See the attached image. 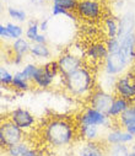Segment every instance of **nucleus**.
Masks as SVG:
<instances>
[{"mask_svg":"<svg viewBox=\"0 0 135 156\" xmlns=\"http://www.w3.org/2000/svg\"><path fill=\"white\" fill-rule=\"evenodd\" d=\"M77 135V126L64 117L49 118L42 129L44 143L53 149H63L71 145Z\"/></svg>","mask_w":135,"mask_h":156,"instance_id":"1","label":"nucleus"},{"mask_svg":"<svg viewBox=\"0 0 135 156\" xmlns=\"http://www.w3.org/2000/svg\"><path fill=\"white\" fill-rule=\"evenodd\" d=\"M62 85L69 96L76 98H87L97 86L94 73L86 65L66 76H62Z\"/></svg>","mask_w":135,"mask_h":156,"instance_id":"2","label":"nucleus"},{"mask_svg":"<svg viewBox=\"0 0 135 156\" xmlns=\"http://www.w3.org/2000/svg\"><path fill=\"white\" fill-rule=\"evenodd\" d=\"M85 51L86 48H77V44H73L58 57L57 62L62 76H66L83 66Z\"/></svg>","mask_w":135,"mask_h":156,"instance_id":"3","label":"nucleus"},{"mask_svg":"<svg viewBox=\"0 0 135 156\" xmlns=\"http://www.w3.org/2000/svg\"><path fill=\"white\" fill-rule=\"evenodd\" d=\"M113 119H111L107 113L100 112L92 107H85L76 115V126H95L101 129H112Z\"/></svg>","mask_w":135,"mask_h":156,"instance_id":"4","label":"nucleus"},{"mask_svg":"<svg viewBox=\"0 0 135 156\" xmlns=\"http://www.w3.org/2000/svg\"><path fill=\"white\" fill-rule=\"evenodd\" d=\"M75 14L87 23H95L105 17V5L97 0H81L77 3Z\"/></svg>","mask_w":135,"mask_h":156,"instance_id":"5","label":"nucleus"},{"mask_svg":"<svg viewBox=\"0 0 135 156\" xmlns=\"http://www.w3.org/2000/svg\"><path fill=\"white\" fill-rule=\"evenodd\" d=\"M25 133L26 132L19 128L9 118L2 121V124H0V146L4 150L8 146L22 143L25 139Z\"/></svg>","mask_w":135,"mask_h":156,"instance_id":"6","label":"nucleus"},{"mask_svg":"<svg viewBox=\"0 0 135 156\" xmlns=\"http://www.w3.org/2000/svg\"><path fill=\"white\" fill-rule=\"evenodd\" d=\"M129 64H130V60L128 55L120 51L118 53L107 55V58L102 63V70H103V74L118 77L126 71Z\"/></svg>","mask_w":135,"mask_h":156,"instance_id":"7","label":"nucleus"},{"mask_svg":"<svg viewBox=\"0 0 135 156\" xmlns=\"http://www.w3.org/2000/svg\"><path fill=\"white\" fill-rule=\"evenodd\" d=\"M114 98H115L114 94H112L111 91H107L100 86H96V89L91 92V95L87 97V102H88L90 107H92L100 112L107 113L108 109L111 108Z\"/></svg>","mask_w":135,"mask_h":156,"instance_id":"8","label":"nucleus"},{"mask_svg":"<svg viewBox=\"0 0 135 156\" xmlns=\"http://www.w3.org/2000/svg\"><path fill=\"white\" fill-rule=\"evenodd\" d=\"M114 95L130 101V103H135V75L128 73L118 76Z\"/></svg>","mask_w":135,"mask_h":156,"instance_id":"9","label":"nucleus"},{"mask_svg":"<svg viewBox=\"0 0 135 156\" xmlns=\"http://www.w3.org/2000/svg\"><path fill=\"white\" fill-rule=\"evenodd\" d=\"M8 118L15 123L19 128H21L23 132H30L32 130L36 124H37V119L36 117L26 108H22V107H17L15 109H12L10 113H9V117Z\"/></svg>","mask_w":135,"mask_h":156,"instance_id":"10","label":"nucleus"},{"mask_svg":"<svg viewBox=\"0 0 135 156\" xmlns=\"http://www.w3.org/2000/svg\"><path fill=\"white\" fill-rule=\"evenodd\" d=\"M108 55V49L106 42L102 41H94L91 42L85 51V58L92 64H101Z\"/></svg>","mask_w":135,"mask_h":156,"instance_id":"11","label":"nucleus"},{"mask_svg":"<svg viewBox=\"0 0 135 156\" xmlns=\"http://www.w3.org/2000/svg\"><path fill=\"white\" fill-rule=\"evenodd\" d=\"M105 143L108 146H113V145H120V144H133L135 140V136L131 135L129 132H126L124 128L117 127L113 129L107 130V133L103 136Z\"/></svg>","mask_w":135,"mask_h":156,"instance_id":"12","label":"nucleus"},{"mask_svg":"<svg viewBox=\"0 0 135 156\" xmlns=\"http://www.w3.org/2000/svg\"><path fill=\"white\" fill-rule=\"evenodd\" d=\"M57 80H62V77H59V79H57V77L52 76L51 74H48L46 71V69H44V66H38V70L37 73L34 74V77L32 80V84L39 89V90H47V89H51Z\"/></svg>","mask_w":135,"mask_h":156,"instance_id":"13","label":"nucleus"},{"mask_svg":"<svg viewBox=\"0 0 135 156\" xmlns=\"http://www.w3.org/2000/svg\"><path fill=\"white\" fill-rule=\"evenodd\" d=\"M130 105H131L130 101H128V100H125V98H123V97L115 96V98H114V101H113L111 108H109L108 112H107V115L111 119H113V121H115V119L118 121L119 117L129 108Z\"/></svg>","mask_w":135,"mask_h":156,"instance_id":"14","label":"nucleus"},{"mask_svg":"<svg viewBox=\"0 0 135 156\" xmlns=\"http://www.w3.org/2000/svg\"><path fill=\"white\" fill-rule=\"evenodd\" d=\"M77 156H106L98 141H85L77 150Z\"/></svg>","mask_w":135,"mask_h":156,"instance_id":"15","label":"nucleus"},{"mask_svg":"<svg viewBox=\"0 0 135 156\" xmlns=\"http://www.w3.org/2000/svg\"><path fill=\"white\" fill-rule=\"evenodd\" d=\"M102 30L107 38H114L119 32V19L113 15H105L102 19Z\"/></svg>","mask_w":135,"mask_h":156,"instance_id":"16","label":"nucleus"},{"mask_svg":"<svg viewBox=\"0 0 135 156\" xmlns=\"http://www.w3.org/2000/svg\"><path fill=\"white\" fill-rule=\"evenodd\" d=\"M77 134L85 141H98L101 128L95 126H77Z\"/></svg>","mask_w":135,"mask_h":156,"instance_id":"17","label":"nucleus"},{"mask_svg":"<svg viewBox=\"0 0 135 156\" xmlns=\"http://www.w3.org/2000/svg\"><path fill=\"white\" fill-rule=\"evenodd\" d=\"M31 46H32V43L27 40L26 37H21V38H17V40L12 41V43H11V52L15 55L26 57L27 54H30Z\"/></svg>","mask_w":135,"mask_h":156,"instance_id":"18","label":"nucleus"},{"mask_svg":"<svg viewBox=\"0 0 135 156\" xmlns=\"http://www.w3.org/2000/svg\"><path fill=\"white\" fill-rule=\"evenodd\" d=\"M30 54L34 59L39 60H49L52 57V51L48 47V44H39V43H32Z\"/></svg>","mask_w":135,"mask_h":156,"instance_id":"19","label":"nucleus"},{"mask_svg":"<svg viewBox=\"0 0 135 156\" xmlns=\"http://www.w3.org/2000/svg\"><path fill=\"white\" fill-rule=\"evenodd\" d=\"M31 84L32 83L26 79L21 71H16L14 74V80H12L11 87L15 91H19L20 94H23V92H26V91H28L31 89Z\"/></svg>","mask_w":135,"mask_h":156,"instance_id":"20","label":"nucleus"},{"mask_svg":"<svg viewBox=\"0 0 135 156\" xmlns=\"http://www.w3.org/2000/svg\"><path fill=\"white\" fill-rule=\"evenodd\" d=\"M135 123V103H131L129 106V108L119 117L118 119V127L120 128H125L130 124Z\"/></svg>","mask_w":135,"mask_h":156,"instance_id":"21","label":"nucleus"},{"mask_svg":"<svg viewBox=\"0 0 135 156\" xmlns=\"http://www.w3.org/2000/svg\"><path fill=\"white\" fill-rule=\"evenodd\" d=\"M41 33V30H39V22L36 21V20H31L28 21L27 23V27L25 30V37L31 42V43H34L38 34Z\"/></svg>","mask_w":135,"mask_h":156,"instance_id":"22","label":"nucleus"},{"mask_svg":"<svg viewBox=\"0 0 135 156\" xmlns=\"http://www.w3.org/2000/svg\"><path fill=\"white\" fill-rule=\"evenodd\" d=\"M31 146L26 143V141H22V143H19L16 145H12V146H8L6 149H4V152L6 156H23V154L30 149Z\"/></svg>","mask_w":135,"mask_h":156,"instance_id":"23","label":"nucleus"},{"mask_svg":"<svg viewBox=\"0 0 135 156\" xmlns=\"http://www.w3.org/2000/svg\"><path fill=\"white\" fill-rule=\"evenodd\" d=\"M8 16L14 20L16 23H22L27 21V14L25 10L16 8V6H9L8 8Z\"/></svg>","mask_w":135,"mask_h":156,"instance_id":"24","label":"nucleus"},{"mask_svg":"<svg viewBox=\"0 0 135 156\" xmlns=\"http://www.w3.org/2000/svg\"><path fill=\"white\" fill-rule=\"evenodd\" d=\"M5 25H6V28H8V32H9L10 40L15 41V40H17V38L23 37L25 31H23V27H22L20 23H16V22H8V23H5Z\"/></svg>","mask_w":135,"mask_h":156,"instance_id":"25","label":"nucleus"},{"mask_svg":"<svg viewBox=\"0 0 135 156\" xmlns=\"http://www.w3.org/2000/svg\"><path fill=\"white\" fill-rule=\"evenodd\" d=\"M12 80H14V74L5 68L4 65L0 68V84L3 87H8L12 85Z\"/></svg>","mask_w":135,"mask_h":156,"instance_id":"26","label":"nucleus"},{"mask_svg":"<svg viewBox=\"0 0 135 156\" xmlns=\"http://www.w3.org/2000/svg\"><path fill=\"white\" fill-rule=\"evenodd\" d=\"M129 152H130V147L125 144H120V145L109 146L107 155L108 156H129Z\"/></svg>","mask_w":135,"mask_h":156,"instance_id":"27","label":"nucleus"},{"mask_svg":"<svg viewBox=\"0 0 135 156\" xmlns=\"http://www.w3.org/2000/svg\"><path fill=\"white\" fill-rule=\"evenodd\" d=\"M37 70H38V65L37 64H34V63H27L26 65H23V68L20 71L22 73V75L26 77L28 81L32 83L33 77H34V74L37 73Z\"/></svg>","mask_w":135,"mask_h":156,"instance_id":"28","label":"nucleus"},{"mask_svg":"<svg viewBox=\"0 0 135 156\" xmlns=\"http://www.w3.org/2000/svg\"><path fill=\"white\" fill-rule=\"evenodd\" d=\"M51 11H52L53 16H68V17H70V20H76V17H77L75 12H70V11H68V10L63 9L62 6L55 5V4H52Z\"/></svg>","mask_w":135,"mask_h":156,"instance_id":"29","label":"nucleus"},{"mask_svg":"<svg viewBox=\"0 0 135 156\" xmlns=\"http://www.w3.org/2000/svg\"><path fill=\"white\" fill-rule=\"evenodd\" d=\"M77 3L79 2H76V0H53L52 2V4L59 5V6H62L63 9H65L68 11H70V12H75Z\"/></svg>","mask_w":135,"mask_h":156,"instance_id":"30","label":"nucleus"},{"mask_svg":"<svg viewBox=\"0 0 135 156\" xmlns=\"http://www.w3.org/2000/svg\"><path fill=\"white\" fill-rule=\"evenodd\" d=\"M105 42H106V46H107V49H108V54L118 53V52L122 51V48H120V42H119V40H118V37L107 38Z\"/></svg>","mask_w":135,"mask_h":156,"instance_id":"31","label":"nucleus"},{"mask_svg":"<svg viewBox=\"0 0 135 156\" xmlns=\"http://www.w3.org/2000/svg\"><path fill=\"white\" fill-rule=\"evenodd\" d=\"M48 28H49V19L48 17H46V19H43V20L39 21V30H41L42 33L47 32Z\"/></svg>","mask_w":135,"mask_h":156,"instance_id":"32","label":"nucleus"},{"mask_svg":"<svg viewBox=\"0 0 135 156\" xmlns=\"http://www.w3.org/2000/svg\"><path fill=\"white\" fill-rule=\"evenodd\" d=\"M0 37H2L3 40H10L9 32H8V28H6V25H4V23L0 25Z\"/></svg>","mask_w":135,"mask_h":156,"instance_id":"33","label":"nucleus"},{"mask_svg":"<svg viewBox=\"0 0 135 156\" xmlns=\"http://www.w3.org/2000/svg\"><path fill=\"white\" fill-rule=\"evenodd\" d=\"M23 59H25V57H21V55H15V54L11 55V63L16 66H20L23 63Z\"/></svg>","mask_w":135,"mask_h":156,"instance_id":"34","label":"nucleus"},{"mask_svg":"<svg viewBox=\"0 0 135 156\" xmlns=\"http://www.w3.org/2000/svg\"><path fill=\"white\" fill-rule=\"evenodd\" d=\"M125 5V0H113V6L115 10H120L123 9Z\"/></svg>","mask_w":135,"mask_h":156,"instance_id":"35","label":"nucleus"},{"mask_svg":"<svg viewBox=\"0 0 135 156\" xmlns=\"http://www.w3.org/2000/svg\"><path fill=\"white\" fill-rule=\"evenodd\" d=\"M124 129H125L126 132H129L131 135H134V136H135V123H133V124H130V126L125 127Z\"/></svg>","mask_w":135,"mask_h":156,"instance_id":"36","label":"nucleus"},{"mask_svg":"<svg viewBox=\"0 0 135 156\" xmlns=\"http://www.w3.org/2000/svg\"><path fill=\"white\" fill-rule=\"evenodd\" d=\"M30 2L33 6H42V5H44V3H46V0H30Z\"/></svg>","mask_w":135,"mask_h":156,"instance_id":"37","label":"nucleus"},{"mask_svg":"<svg viewBox=\"0 0 135 156\" xmlns=\"http://www.w3.org/2000/svg\"><path fill=\"white\" fill-rule=\"evenodd\" d=\"M130 150H131V151H135V141L130 145Z\"/></svg>","mask_w":135,"mask_h":156,"instance_id":"38","label":"nucleus"},{"mask_svg":"<svg viewBox=\"0 0 135 156\" xmlns=\"http://www.w3.org/2000/svg\"><path fill=\"white\" fill-rule=\"evenodd\" d=\"M129 156H135V151H131V150H130V152H129Z\"/></svg>","mask_w":135,"mask_h":156,"instance_id":"39","label":"nucleus"},{"mask_svg":"<svg viewBox=\"0 0 135 156\" xmlns=\"http://www.w3.org/2000/svg\"><path fill=\"white\" fill-rule=\"evenodd\" d=\"M97 2H100V3H102V4H105L106 2H108V0H97Z\"/></svg>","mask_w":135,"mask_h":156,"instance_id":"40","label":"nucleus"},{"mask_svg":"<svg viewBox=\"0 0 135 156\" xmlns=\"http://www.w3.org/2000/svg\"><path fill=\"white\" fill-rule=\"evenodd\" d=\"M46 2H53V0H46Z\"/></svg>","mask_w":135,"mask_h":156,"instance_id":"41","label":"nucleus"},{"mask_svg":"<svg viewBox=\"0 0 135 156\" xmlns=\"http://www.w3.org/2000/svg\"><path fill=\"white\" fill-rule=\"evenodd\" d=\"M76 2H81V0H76Z\"/></svg>","mask_w":135,"mask_h":156,"instance_id":"42","label":"nucleus"}]
</instances>
